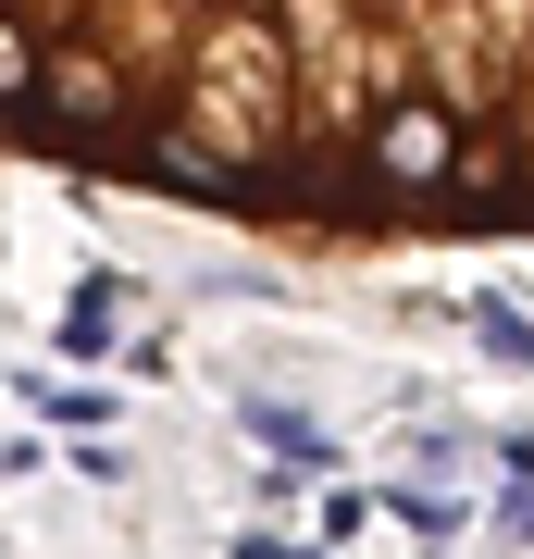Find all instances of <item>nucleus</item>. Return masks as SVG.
Listing matches in <instances>:
<instances>
[{
	"instance_id": "f257e3e1",
	"label": "nucleus",
	"mask_w": 534,
	"mask_h": 559,
	"mask_svg": "<svg viewBox=\"0 0 534 559\" xmlns=\"http://www.w3.org/2000/svg\"><path fill=\"white\" fill-rule=\"evenodd\" d=\"M0 150L298 249H534V0H0Z\"/></svg>"
}]
</instances>
